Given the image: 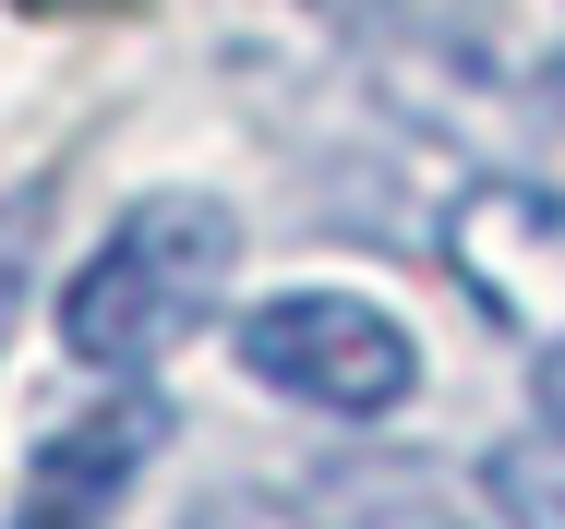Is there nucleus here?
Wrapping results in <instances>:
<instances>
[{"instance_id":"obj_1","label":"nucleus","mask_w":565,"mask_h":529,"mask_svg":"<svg viewBox=\"0 0 565 529\" xmlns=\"http://www.w3.org/2000/svg\"><path fill=\"white\" fill-rule=\"evenodd\" d=\"M228 265H241V216H228L217 193H145V205L73 265L61 349H73L97 385H145L193 325L217 314Z\"/></svg>"},{"instance_id":"obj_2","label":"nucleus","mask_w":565,"mask_h":529,"mask_svg":"<svg viewBox=\"0 0 565 529\" xmlns=\"http://www.w3.org/2000/svg\"><path fill=\"white\" fill-rule=\"evenodd\" d=\"M241 373L326 422H385L422 398V337L361 289H277L241 314Z\"/></svg>"},{"instance_id":"obj_3","label":"nucleus","mask_w":565,"mask_h":529,"mask_svg":"<svg viewBox=\"0 0 565 529\" xmlns=\"http://www.w3.org/2000/svg\"><path fill=\"white\" fill-rule=\"evenodd\" d=\"M169 445V410L145 398V385H120V398H97L85 422H61L36 457H24V494H12V529H97L145 482V457Z\"/></svg>"},{"instance_id":"obj_4","label":"nucleus","mask_w":565,"mask_h":529,"mask_svg":"<svg viewBox=\"0 0 565 529\" xmlns=\"http://www.w3.org/2000/svg\"><path fill=\"white\" fill-rule=\"evenodd\" d=\"M493 494L518 529H565V433H518L493 445Z\"/></svg>"},{"instance_id":"obj_5","label":"nucleus","mask_w":565,"mask_h":529,"mask_svg":"<svg viewBox=\"0 0 565 529\" xmlns=\"http://www.w3.org/2000/svg\"><path fill=\"white\" fill-rule=\"evenodd\" d=\"M36 241H49V193L24 181V193H0V349H12V325H24V277H36Z\"/></svg>"},{"instance_id":"obj_6","label":"nucleus","mask_w":565,"mask_h":529,"mask_svg":"<svg viewBox=\"0 0 565 529\" xmlns=\"http://www.w3.org/2000/svg\"><path fill=\"white\" fill-rule=\"evenodd\" d=\"M326 529H469L446 494H422V482H397V494H338V518Z\"/></svg>"},{"instance_id":"obj_7","label":"nucleus","mask_w":565,"mask_h":529,"mask_svg":"<svg viewBox=\"0 0 565 529\" xmlns=\"http://www.w3.org/2000/svg\"><path fill=\"white\" fill-rule=\"evenodd\" d=\"M542 410H554V422H565V349H554V361H542Z\"/></svg>"},{"instance_id":"obj_8","label":"nucleus","mask_w":565,"mask_h":529,"mask_svg":"<svg viewBox=\"0 0 565 529\" xmlns=\"http://www.w3.org/2000/svg\"><path fill=\"white\" fill-rule=\"evenodd\" d=\"M24 12H120V0H24Z\"/></svg>"},{"instance_id":"obj_9","label":"nucleus","mask_w":565,"mask_h":529,"mask_svg":"<svg viewBox=\"0 0 565 529\" xmlns=\"http://www.w3.org/2000/svg\"><path fill=\"white\" fill-rule=\"evenodd\" d=\"M205 529H241V518H205Z\"/></svg>"},{"instance_id":"obj_10","label":"nucleus","mask_w":565,"mask_h":529,"mask_svg":"<svg viewBox=\"0 0 565 529\" xmlns=\"http://www.w3.org/2000/svg\"><path fill=\"white\" fill-rule=\"evenodd\" d=\"M326 12H349V0H326Z\"/></svg>"}]
</instances>
